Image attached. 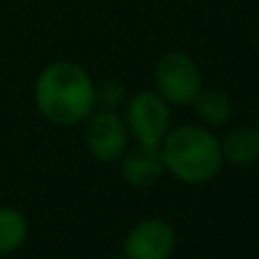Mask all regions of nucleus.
Returning <instances> with one entry per match:
<instances>
[{
    "label": "nucleus",
    "mask_w": 259,
    "mask_h": 259,
    "mask_svg": "<svg viewBox=\"0 0 259 259\" xmlns=\"http://www.w3.org/2000/svg\"><path fill=\"white\" fill-rule=\"evenodd\" d=\"M32 101L46 122L62 128L80 126L97 108L94 78L73 60H53L37 73Z\"/></svg>",
    "instance_id": "nucleus-1"
},
{
    "label": "nucleus",
    "mask_w": 259,
    "mask_h": 259,
    "mask_svg": "<svg viewBox=\"0 0 259 259\" xmlns=\"http://www.w3.org/2000/svg\"><path fill=\"white\" fill-rule=\"evenodd\" d=\"M165 175L184 186H204L223 170L220 138L202 124H179L167 131L161 147Z\"/></svg>",
    "instance_id": "nucleus-2"
},
{
    "label": "nucleus",
    "mask_w": 259,
    "mask_h": 259,
    "mask_svg": "<svg viewBox=\"0 0 259 259\" xmlns=\"http://www.w3.org/2000/svg\"><path fill=\"white\" fill-rule=\"evenodd\" d=\"M122 117L133 145L158 149L172 128V106L154 90H138L128 94Z\"/></svg>",
    "instance_id": "nucleus-3"
},
{
    "label": "nucleus",
    "mask_w": 259,
    "mask_h": 259,
    "mask_svg": "<svg viewBox=\"0 0 259 259\" xmlns=\"http://www.w3.org/2000/svg\"><path fill=\"white\" fill-rule=\"evenodd\" d=\"M202 69L195 58L184 51H167L154 67V92H158L170 106H191L202 92Z\"/></svg>",
    "instance_id": "nucleus-4"
},
{
    "label": "nucleus",
    "mask_w": 259,
    "mask_h": 259,
    "mask_svg": "<svg viewBox=\"0 0 259 259\" xmlns=\"http://www.w3.org/2000/svg\"><path fill=\"white\" fill-rule=\"evenodd\" d=\"M80 126H83V145L97 163H117L133 145L122 110L94 108Z\"/></svg>",
    "instance_id": "nucleus-5"
},
{
    "label": "nucleus",
    "mask_w": 259,
    "mask_h": 259,
    "mask_svg": "<svg viewBox=\"0 0 259 259\" xmlns=\"http://www.w3.org/2000/svg\"><path fill=\"white\" fill-rule=\"evenodd\" d=\"M179 236L170 220L161 215L138 220L122 241V259H172Z\"/></svg>",
    "instance_id": "nucleus-6"
},
{
    "label": "nucleus",
    "mask_w": 259,
    "mask_h": 259,
    "mask_svg": "<svg viewBox=\"0 0 259 259\" xmlns=\"http://www.w3.org/2000/svg\"><path fill=\"white\" fill-rule=\"evenodd\" d=\"M117 163H119V175H122L124 184L136 188V191L154 188L165 177V167H163L158 149L131 145Z\"/></svg>",
    "instance_id": "nucleus-7"
},
{
    "label": "nucleus",
    "mask_w": 259,
    "mask_h": 259,
    "mask_svg": "<svg viewBox=\"0 0 259 259\" xmlns=\"http://www.w3.org/2000/svg\"><path fill=\"white\" fill-rule=\"evenodd\" d=\"M220 138V154L223 163L232 167H252L259 161V128L250 126H232Z\"/></svg>",
    "instance_id": "nucleus-8"
},
{
    "label": "nucleus",
    "mask_w": 259,
    "mask_h": 259,
    "mask_svg": "<svg viewBox=\"0 0 259 259\" xmlns=\"http://www.w3.org/2000/svg\"><path fill=\"white\" fill-rule=\"evenodd\" d=\"M191 106L197 117V124L211 128V131L223 128L234 115V106H232L230 97L215 88H202V92L197 94Z\"/></svg>",
    "instance_id": "nucleus-9"
},
{
    "label": "nucleus",
    "mask_w": 259,
    "mask_h": 259,
    "mask_svg": "<svg viewBox=\"0 0 259 259\" xmlns=\"http://www.w3.org/2000/svg\"><path fill=\"white\" fill-rule=\"evenodd\" d=\"M28 218L16 206H0V254L10 257L28 241Z\"/></svg>",
    "instance_id": "nucleus-10"
},
{
    "label": "nucleus",
    "mask_w": 259,
    "mask_h": 259,
    "mask_svg": "<svg viewBox=\"0 0 259 259\" xmlns=\"http://www.w3.org/2000/svg\"><path fill=\"white\" fill-rule=\"evenodd\" d=\"M126 99H128L126 85H124L119 78H115V76L94 83V101H97V108L122 110L124 103H126Z\"/></svg>",
    "instance_id": "nucleus-11"
},
{
    "label": "nucleus",
    "mask_w": 259,
    "mask_h": 259,
    "mask_svg": "<svg viewBox=\"0 0 259 259\" xmlns=\"http://www.w3.org/2000/svg\"><path fill=\"white\" fill-rule=\"evenodd\" d=\"M254 126L259 128V113H257V119H254Z\"/></svg>",
    "instance_id": "nucleus-12"
},
{
    "label": "nucleus",
    "mask_w": 259,
    "mask_h": 259,
    "mask_svg": "<svg viewBox=\"0 0 259 259\" xmlns=\"http://www.w3.org/2000/svg\"><path fill=\"white\" fill-rule=\"evenodd\" d=\"M0 259H10V257H3V254H0Z\"/></svg>",
    "instance_id": "nucleus-13"
}]
</instances>
